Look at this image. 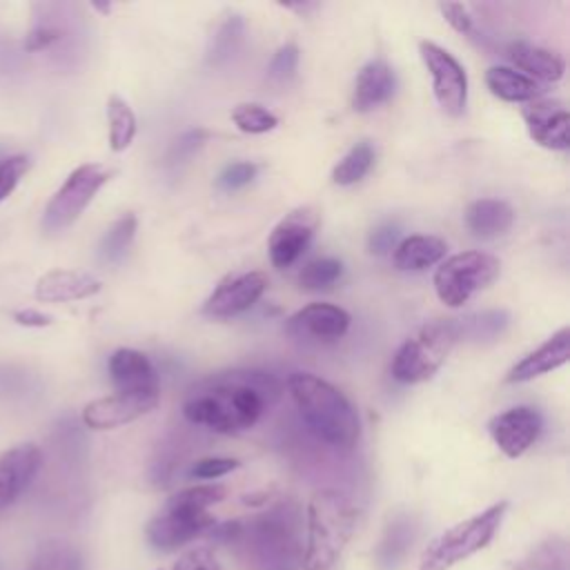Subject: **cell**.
<instances>
[{"label":"cell","mask_w":570,"mask_h":570,"mask_svg":"<svg viewBox=\"0 0 570 570\" xmlns=\"http://www.w3.org/2000/svg\"><path fill=\"white\" fill-rule=\"evenodd\" d=\"M281 396L274 374L261 370H227L196 381L183 401V416L218 434L254 428Z\"/></svg>","instance_id":"cell-1"},{"label":"cell","mask_w":570,"mask_h":570,"mask_svg":"<svg viewBox=\"0 0 570 570\" xmlns=\"http://www.w3.org/2000/svg\"><path fill=\"white\" fill-rule=\"evenodd\" d=\"M287 390L303 423L318 441L338 450L356 445L361 436L358 412L336 385L309 372H294L287 379Z\"/></svg>","instance_id":"cell-2"},{"label":"cell","mask_w":570,"mask_h":570,"mask_svg":"<svg viewBox=\"0 0 570 570\" xmlns=\"http://www.w3.org/2000/svg\"><path fill=\"white\" fill-rule=\"evenodd\" d=\"M243 563L256 570H294L301 563V517L296 505L278 503L238 521L229 541Z\"/></svg>","instance_id":"cell-3"},{"label":"cell","mask_w":570,"mask_h":570,"mask_svg":"<svg viewBox=\"0 0 570 570\" xmlns=\"http://www.w3.org/2000/svg\"><path fill=\"white\" fill-rule=\"evenodd\" d=\"M358 508L341 490L325 488L312 494L305 514L303 570H332L356 532Z\"/></svg>","instance_id":"cell-4"},{"label":"cell","mask_w":570,"mask_h":570,"mask_svg":"<svg viewBox=\"0 0 570 570\" xmlns=\"http://www.w3.org/2000/svg\"><path fill=\"white\" fill-rule=\"evenodd\" d=\"M459 341L454 318H434L407 336L392 356V379L405 385L430 381Z\"/></svg>","instance_id":"cell-5"},{"label":"cell","mask_w":570,"mask_h":570,"mask_svg":"<svg viewBox=\"0 0 570 570\" xmlns=\"http://www.w3.org/2000/svg\"><path fill=\"white\" fill-rule=\"evenodd\" d=\"M508 503L499 501L483 512L459 521L428 543L416 570H450L463 559L483 550L501 528Z\"/></svg>","instance_id":"cell-6"},{"label":"cell","mask_w":570,"mask_h":570,"mask_svg":"<svg viewBox=\"0 0 570 570\" xmlns=\"http://www.w3.org/2000/svg\"><path fill=\"white\" fill-rule=\"evenodd\" d=\"M501 274V261L488 252L468 249L445 258L434 272V292L452 309L463 307L476 292L492 285Z\"/></svg>","instance_id":"cell-7"},{"label":"cell","mask_w":570,"mask_h":570,"mask_svg":"<svg viewBox=\"0 0 570 570\" xmlns=\"http://www.w3.org/2000/svg\"><path fill=\"white\" fill-rule=\"evenodd\" d=\"M111 176L114 169L102 163H85L76 167L49 198L42 214V229L47 234H60L69 229L82 216L100 187L111 180Z\"/></svg>","instance_id":"cell-8"},{"label":"cell","mask_w":570,"mask_h":570,"mask_svg":"<svg viewBox=\"0 0 570 570\" xmlns=\"http://www.w3.org/2000/svg\"><path fill=\"white\" fill-rule=\"evenodd\" d=\"M419 56L430 73L432 94L448 116H461L468 105V73L463 65L432 40L419 42Z\"/></svg>","instance_id":"cell-9"},{"label":"cell","mask_w":570,"mask_h":570,"mask_svg":"<svg viewBox=\"0 0 570 570\" xmlns=\"http://www.w3.org/2000/svg\"><path fill=\"white\" fill-rule=\"evenodd\" d=\"M321 223V214L314 205H298L287 212L272 229L267 238V252L274 267L285 269L294 265L307 245L312 243Z\"/></svg>","instance_id":"cell-10"},{"label":"cell","mask_w":570,"mask_h":570,"mask_svg":"<svg viewBox=\"0 0 570 570\" xmlns=\"http://www.w3.org/2000/svg\"><path fill=\"white\" fill-rule=\"evenodd\" d=\"M216 519L207 510H194V508H183L174 503H165V510L156 514L147 528L145 537L151 543V548L171 552L191 539L209 532L214 528Z\"/></svg>","instance_id":"cell-11"},{"label":"cell","mask_w":570,"mask_h":570,"mask_svg":"<svg viewBox=\"0 0 570 570\" xmlns=\"http://www.w3.org/2000/svg\"><path fill=\"white\" fill-rule=\"evenodd\" d=\"M267 276L258 269L227 274L203 303V314L212 318H229L247 312L267 289Z\"/></svg>","instance_id":"cell-12"},{"label":"cell","mask_w":570,"mask_h":570,"mask_svg":"<svg viewBox=\"0 0 570 570\" xmlns=\"http://www.w3.org/2000/svg\"><path fill=\"white\" fill-rule=\"evenodd\" d=\"M488 430L497 448L508 459H519L539 439L543 430V416L530 405H517L492 416Z\"/></svg>","instance_id":"cell-13"},{"label":"cell","mask_w":570,"mask_h":570,"mask_svg":"<svg viewBox=\"0 0 570 570\" xmlns=\"http://www.w3.org/2000/svg\"><path fill=\"white\" fill-rule=\"evenodd\" d=\"M350 314L332 303H309L294 312L285 330L289 336L314 343H334L350 330Z\"/></svg>","instance_id":"cell-14"},{"label":"cell","mask_w":570,"mask_h":570,"mask_svg":"<svg viewBox=\"0 0 570 570\" xmlns=\"http://www.w3.org/2000/svg\"><path fill=\"white\" fill-rule=\"evenodd\" d=\"M530 138L552 151H566L570 147V118L568 109L557 98H537L521 109Z\"/></svg>","instance_id":"cell-15"},{"label":"cell","mask_w":570,"mask_h":570,"mask_svg":"<svg viewBox=\"0 0 570 570\" xmlns=\"http://www.w3.org/2000/svg\"><path fill=\"white\" fill-rule=\"evenodd\" d=\"M158 401L160 396L114 392L109 396L89 401L82 410V423L89 430H114L151 412L158 405Z\"/></svg>","instance_id":"cell-16"},{"label":"cell","mask_w":570,"mask_h":570,"mask_svg":"<svg viewBox=\"0 0 570 570\" xmlns=\"http://www.w3.org/2000/svg\"><path fill=\"white\" fill-rule=\"evenodd\" d=\"M107 370L116 392L160 396L158 372L147 354L131 347H120L109 356Z\"/></svg>","instance_id":"cell-17"},{"label":"cell","mask_w":570,"mask_h":570,"mask_svg":"<svg viewBox=\"0 0 570 570\" xmlns=\"http://www.w3.org/2000/svg\"><path fill=\"white\" fill-rule=\"evenodd\" d=\"M42 452L36 443H20L0 452V508L11 505L38 476Z\"/></svg>","instance_id":"cell-18"},{"label":"cell","mask_w":570,"mask_h":570,"mask_svg":"<svg viewBox=\"0 0 570 570\" xmlns=\"http://www.w3.org/2000/svg\"><path fill=\"white\" fill-rule=\"evenodd\" d=\"M568 358H570V327H561L546 343H541L537 350H532L519 363H514L505 374V381L508 383L532 381L541 374H548L566 365Z\"/></svg>","instance_id":"cell-19"},{"label":"cell","mask_w":570,"mask_h":570,"mask_svg":"<svg viewBox=\"0 0 570 570\" xmlns=\"http://www.w3.org/2000/svg\"><path fill=\"white\" fill-rule=\"evenodd\" d=\"M102 283L80 269H51L45 272L33 287V296L42 303H67L98 294Z\"/></svg>","instance_id":"cell-20"},{"label":"cell","mask_w":570,"mask_h":570,"mask_svg":"<svg viewBox=\"0 0 570 570\" xmlns=\"http://www.w3.org/2000/svg\"><path fill=\"white\" fill-rule=\"evenodd\" d=\"M396 76L394 69L383 58H374L361 67L354 80L352 107L361 114L376 109L394 96Z\"/></svg>","instance_id":"cell-21"},{"label":"cell","mask_w":570,"mask_h":570,"mask_svg":"<svg viewBox=\"0 0 570 570\" xmlns=\"http://www.w3.org/2000/svg\"><path fill=\"white\" fill-rule=\"evenodd\" d=\"M508 56L517 65V69H521V73L532 78L534 82H557L566 73V62L559 53L523 40L512 42L508 47Z\"/></svg>","instance_id":"cell-22"},{"label":"cell","mask_w":570,"mask_h":570,"mask_svg":"<svg viewBox=\"0 0 570 570\" xmlns=\"http://www.w3.org/2000/svg\"><path fill=\"white\" fill-rule=\"evenodd\" d=\"M465 227L476 238H497L514 223V209L501 198H476L468 205Z\"/></svg>","instance_id":"cell-23"},{"label":"cell","mask_w":570,"mask_h":570,"mask_svg":"<svg viewBox=\"0 0 570 570\" xmlns=\"http://www.w3.org/2000/svg\"><path fill=\"white\" fill-rule=\"evenodd\" d=\"M448 245L432 234H412L399 240L392 252V263L401 272H421L443 261Z\"/></svg>","instance_id":"cell-24"},{"label":"cell","mask_w":570,"mask_h":570,"mask_svg":"<svg viewBox=\"0 0 570 570\" xmlns=\"http://www.w3.org/2000/svg\"><path fill=\"white\" fill-rule=\"evenodd\" d=\"M485 85L490 94L503 102H532L541 98L543 87L512 67L494 65L485 71Z\"/></svg>","instance_id":"cell-25"},{"label":"cell","mask_w":570,"mask_h":570,"mask_svg":"<svg viewBox=\"0 0 570 570\" xmlns=\"http://www.w3.org/2000/svg\"><path fill=\"white\" fill-rule=\"evenodd\" d=\"M414 539H416V523L410 517H396L394 521H390L374 552V561L379 570H396L405 559L407 550L412 548Z\"/></svg>","instance_id":"cell-26"},{"label":"cell","mask_w":570,"mask_h":570,"mask_svg":"<svg viewBox=\"0 0 570 570\" xmlns=\"http://www.w3.org/2000/svg\"><path fill=\"white\" fill-rule=\"evenodd\" d=\"M456 323V332H459V341H472V343H492L499 336H503V332L510 325V314L505 309H483V312H474L461 318H454Z\"/></svg>","instance_id":"cell-27"},{"label":"cell","mask_w":570,"mask_h":570,"mask_svg":"<svg viewBox=\"0 0 570 570\" xmlns=\"http://www.w3.org/2000/svg\"><path fill=\"white\" fill-rule=\"evenodd\" d=\"M27 570H85V557L71 541L47 539L36 548Z\"/></svg>","instance_id":"cell-28"},{"label":"cell","mask_w":570,"mask_h":570,"mask_svg":"<svg viewBox=\"0 0 570 570\" xmlns=\"http://www.w3.org/2000/svg\"><path fill=\"white\" fill-rule=\"evenodd\" d=\"M245 36V20L238 13H229L225 16L218 27L214 29L209 45H207V65L212 67H220L223 62H227L236 49L240 47Z\"/></svg>","instance_id":"cell-29"},{"label":"cell","mask_w":570,"mask_h":570,"mask_svg":"<svg viewBox=\"0 0 570 570\" xmlns=\"http://www.w3.org/2000/svg\"><path fill=\"white\" fill-rule=\"evenodd\" d=\"M107 122H109V147L111 151H125L138 129L136 114L127 100L111 94L107 100Z\"/></svg>","instance_id":"cell-30"},{"label":"cell","mask_w":570,"mask_h":570,"mask_svg":"<svg viewBox=\"0 0 570 570\" xmlns=\"http://www.w3.org/2000/svg\"><path fill=\"white\" fill-rule=\"evenodd\" d=\"M374 147L367 140L356 142L354 147L347 149V154L334 165L332 169V183L347 187L358 183L374 165Z\"/></svg>","instance_id":"cell-31"},{"label":"cell","mask_w":570,"mask_h":570,"mask_svg":"<svg viewBox=\"0 0 570 570\" xmlns=\"http://www.w3.org/2000/svg\"><path fill=\"white\" fill-rule=\"evenodd\" d=\"M136 227L138 220L134 214H122L118 220H114L100 240V258L107 263H118L127 254L136 236Z\"/></svg>","instance_id":"cell-32"},{"label":"cell","mask_w":570,"mask_h":570,"mask_svg":"<svg viewBox=\"0 0 570 570\" xmlns=\"http://www.w3.org/2000/svg\"><path fill=\"white\" fill-rule=\"evenodd\" d=\"M568 543L561 537L541 541L519 566V570H568Z\"/></svg>","instance_id":"cell-33"},{"label":"cell","mask_w":570,"mask_h":570,"mask_svg":"<svg viewBox=\"0 0 570 570\" xmlns=\"http://www.w3.org/2000/svg\"><path fill=\"white\" fill-rule=\"evenodd\" d=\"M341 274H343V263L338 258L323 256L303 265V269L298 272V283L303 289L318 292V289L332 287L341 278Z\"/></svg>","instance_id":"cell-34"},{"label":"cell","mask_w":570,"mask_h":570,"mask_svg":"<svg viewBox=\"0 0 570 570\" xmlns=\"http://www.w3.org/2000/svg\"><path fill=\"white\" fill-rule=\"evenodd\" d=\"M232 120L243 134H267L278 125V118L258 102H240L232 109Z\"/></svg>","instance_id":"cell-35"},{"label":"cell","mask_w":570,"mask_h":570,"mask_svg":"<svg viewBox=\"0 0 570 570\" xmlns=\"http://www.w3.org/2000/svg\"><path fill=\"white\" fill-rule=\"evenodd\" d=\"M227 494L225 485L220 483H203V485H191L185 490L174 492L167 503L183 505V508H194V510H207L209 505L223 501Z\"/></svg>","instance_id":"cell-36"},{"label":"cell","mask_w":570,"mask_h":570,"mask_svg":"<svg viewBox=\"0 0 570 570\" xmlns=\"http://www.w3.org/2000/svg\"><path fill=\"white\" fill-rule=\"evenodd\" d=\"M62 38V29L58 22H53L51 18H36V22L31 24V29L24 36V51L36 53V51H45L49 47H53L58 40Z\"/></svg>","instance_id":"cell-37"},{"label":"cell","mask_w":570,"mask_h":570,"mask_svg":"<svg viewBox=\"0 0 570 570\" xmlns=\"http://www.w3.org/2000/svg\"><path fill=\"white\" fill-rule=\"evenodd\" d=\"M207 136H209V134H207L205 129H189V131L180 134V136L171 142V147H169V151H167V163H169V165L187 163V160L205 145Z\"/></svg>","instance_id":"cell-38"},{"label":"cell","mask_w":570,"mask_h":570,"mask_svg":"<svg viewBox=\"0 0 570 570\" xmlns=\"http://www.w3.org/2000/svg\"><path fill=\"white\" fill-rule=\"evenodd\" d=\"M29 158L24 154L4 156L0 160V203L18 187L20 178L29 171Z\"/></svg>","instance_id":"cell-39"},{"label":"cell","mask_w":570,"mask_h":570,"mask_svg":"<svg viewBox=\"0 0 570 570\" xmlns=\"http://www.w3.org/2000/svg\"><path fill=\"white\" fill-rule=\"evenodd\" d=\"M296 67H298V47L294 42H285L272 56L269 67H267V76L276 82H285L296 73Z\"/></svg>","instance_id":"cell-40"},{"label":"cell","mask_w":570,"mask_h":570,"mask_svg":"<svg viewBox=\"0 0 570 570\" xmlns=\"http://www.w3.org/2000/svg\"><path fill=\"white\" fill-rule=\"evenodd\" d=\"M238 465L240 463L236 459H229V456H205V459H198L189 468V476L209 481V479H218V476H225V474L234 472Z\"/></svg>","instance_id":"cell-41"},{"label":"cell","mask_w":570,"mask_h":570,"mask_svg":"<svg viewBox=\"0 0 570 570\" xmlns=\"http://www.w3.org/2000/svg\"><path fill=\"white\" fill-rule=\"evenodd\" d=\"M441 16L445 18V22L461 36H474L476 33V27H474V18L472 13L468 11L465 4L461 2H439L436 4Z\"/></svg>","instance_id":"cell-42"},{"label":"cell","mask_w":570,"mask_h":570,"mask_svg":"<svg viewBox=\"0 0 570 570\" xmlns=\"http://www.w3.org/2000/svg\"><path fill=\"white\" fill-rule=\"evenodd\" d=\"M254 176H256V165L254 163H247V160L229 163L218 176V187L227 189V191H234V189H240V187L249 185L254 180Z\"/></svg>","instance_id":"cell-43"},{"label":"cell","mask_w":570,"mask_h":570,"mask_svg":"<svg viewBox=\"0 0 570 570\" xmlns=\"http://www.w3.org/2000/svg\"><path fill=\"white\" fill-rule=\"evenodd\" d=\"M399 240H401V229H399V225H394V223H383V225H379L376 229H372L367 245H370V252H372V254H379V256H381V254L394 252V247L399 245Z\"/></svg>","instance_id":"cell-44"},{"label":"cell","mask_w":570,"mask_h":570,"mask_svg":"<svg viewBox=\"0 0 570 570\" xmlns=\"http://www.w3.org/2000/svg\"><path fill=\"white\" fill-rule=\"evenodd\" d=\"M171 570H220L216 557L207 548H194L185 552Z\"/></svg>","instance_id":"cell-45"},{"label":"cell","mask_w":570,"mask_h":570,"mask_svg":"<svg viewBox=\"0 0 570 570\" xmlns=\"http://www.w3.org/2000/svg\"><path fill=\"white\" fill-rule=\"evenodd\" d=\"M18 325H22V327H47V325H51V316L49 314H42L40 309H33V307H24V309H18V312H13V316H11Z\"/></svg>","instance_id":"cell-46"},{"label":"cell","mask_w":570,"mask_h":570,"mask_svg":"<svg viewBox=\"0 0 570 570\" xmlns=\"http://www.w3.org/2000/svg\"><path fill=\"white\" fill-rule=\"evenodd\" d=\"M2 158H4V156H2V147H0V160H2Z\"/></svg>","instance_id":"cell-47"}]
</instances>
